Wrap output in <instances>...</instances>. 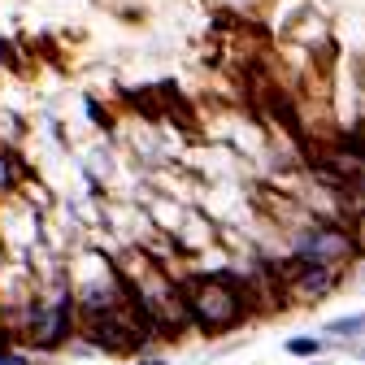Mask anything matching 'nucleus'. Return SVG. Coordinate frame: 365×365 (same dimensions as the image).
<instances>
[{"instance_id":"nucleus-1","label":"nucleus","mask_w":365,"mask_h":365,"mask_svg":"<svg viewBox=\"0 0 365 365\" xmlns=\"http://www.w3.org/2000/svg\"><path fill=\"white\" fill-rule=\"evenodd\" d=\"M187 300V322H196L205 335H226L248 317V296L231 274H200L182 287Z\"/></svg>"},{"instance_id":"nucleus-2","label":"nucleus","mask_w":365,"mask_h":365,"mask_svg":"<svg viewBox=\"0 0 365 365\" xmlns=\"http://www.w3.org/2000/svg\"><path fill=\"white\" fill-rule=\"evenodd\" d=\"M292 261H304V265H352L361 257L356 240H352V226L344 222H331V217H309L300 231L292 235Z\"/></svg>"},{"instance_id":"nucleus-3","label":"nucleus","mask_w":365,"mask_h":365,"mask_svg":"<svg viewBox=\"0 0 365 365\" xmlns=\"http://www.w3.org/2000/svg\"><path fill=\"white\" fill-rule=\"evenodd\" d=\"M78 331V300L70 287H61L48 300L31 304V327H26V344L39 352H57L61 344H70Z\"/></svg>"},{"instance_id":"nucleus-4","label":"nucleus","mask_w":365,"mask_h":365,"mask_svg":"<svg viewBox=\"0 0 365 365\" xmlns=\"http://www.w3.org/2000/svg\"><path fill=\"white\" fill-rule=\"evenodd\" d=\"M344 283V269H335V265H304V261H287V269H283V287H287V296L292 300H327L335 287Z\"/></svg>"},{"instance_id":"nucleus-5","label":"nucleus","mask_w":365,"mask_h":365,"mask_svg":"<svg viewBox=\"0 0 365 365\" xmlns=\"http://www.w3.org/2000/svg\"><path fill=\"white\" fill-rule=\"evenodd\" d=\"M322 335H327L331 344H339V348L361 344V339H365V309H356V313H339V317H331V322H322Z\"/></svg>"},{"instance_id":"nucleus-6","label":"nucleus","mask_w":365,"mask_h":365,"mask_svg":"<svg viewBox=\"0 0 365 365\" xmlns=\"http://www.w3.org/2000/svg\"><path fill=\"white\" fill-rule=\"evenodd\" d=\"M331 348H335V344H331L322 331H317V335H292V339H283V352L296 356V361H322Z\"/></svg>"},{"instance_id":"nucleus-7","label":"nucleus","mask_w":365,"mask_h":365,"mask_svg":"<svg viewBox=\"0 0 365 365\" xmlns=\"http://www.w3.org/2000/svg\"><path fill=\"white\" fill-rule=\"evenodd\" d=\"M348 226H352V240H356V248H361V257H365V205L356 209V217H352Z\"/></svg>"},{"instance_id":"nucleus-8","label":"nucleus","mask_w":365,"mask_h":365,"mask_svg":"<svg viewBox=\"0 0 365 365\" xmlns=\"http://www.w3.org/2000/svg\"><path fill=\"white\" fill-rule=\"evenodd\" d=\"M130 365H170L165 356H140V361H130Z\"/></svg>"},{"instance_id":"nucleus-9","label":"nucleus","mask_w":365,"mask_h":365,"mask_svg":"<svg viewBox=\"0 0 365 365\" xmlns=\"http://www.w3.org/2000/svg\"><path fill=\"white\" fill-rule=\"evenodd\" d=\"M348 352H356V356H361V361H365V339H361V344H352V348H348Z\"/></svg>"},{"instance_id":"nucleus-10","label":"nucleus","mask_w":365,"mask_h":365,"mask_svg":"<svg viewBox=\"0 0 365 365\" xmlns=\"http://www.w3.org/2000/svg\"><path fill=\"white\" fill-rule=\"evenodd\" d=\"M300 365H327V356H322V361H300Z\"/></svg>"}]
</instances>
